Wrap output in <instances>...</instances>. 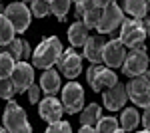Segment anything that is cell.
Instances as JSON below:
<instances>
[{"mask_svg": "<svg viewBox=\"0 0 150 133\" xmlns=\"http://www.w3.org/2000/svg\"><path fill=\"white\" fill-rule=\"evenodd\" d=\"M14 28L6 16H0V46H8L14 40Z\"/></svg>", "mask_w": 150, "mask_h": 133, "instance_id": "cell-22", "label": "cell"}, {"mask_svg": "<svg viewBox=\"0 0 150 133\" xmlns=\"http://www.w3.org/2000/svg\"><path fill=\"white\" fill-rule=\"evenodd\" d=\"M124 10L134 18V20H144L146 18V2H142V0H126L124 2Z\"/></svg>", "mask_w": 150, "mask_h": 133, "instance_id": "cell-20", "label": "cell"}, {"mask_svg": "<svg viewBox=\"0 0 150 133\" xmlns=\"http://www.w3.org/2000/svg\"><path fill=\"white\" fill-rule=\"evenodd\" d=\"M84 12H86V2L84 0L76 2V16H84Z\"/></svg>", "mask_w": 150, "mask_h": 133, "instance_id": "cell-32", "label": "cell"}, {"mask_svg": "<svg viewBox=\"0 0 150 133\" xmlns=\"http://www.w3.org/2000/svg\"><path fill=\"white\" fill-rule=\"evenodd\" d=\"M106 4H108V2H102V0L86 2V12H84V26H86V28H98Z\"/></svg>", "mask_w": 150, "mask_h": 133, "instance_id": "cell-15", "label": "cell"}, {"mask_svg": "<svg viewBox=\"0 0 150 133\" xmlns=\"http://www.w3.org/2000/svg\"><path fill=\"white\" fill-rule=\"evenodd\" d=\"M4 12H6V8L2 6V2H0V16H4Z\"/></svg>", "mask_w": 150, "mask_h": 133, "instance_id": "cell-35", "label": "cell"}, {"mask_svg": "<svg viewBox=\"0 0 150 133\" xmlns=\"http://www.w3.org/2000/svg\"><path fill=\"white\" fill-rule=\"evenodd\" d=\"M30 14L32 12L24 2H12V4L6 6V12H4V16L10 20L14 32H18V34L26 32V28L30 24Z\"/></svg>", "mask_w": 150, "mask_h": 133, "instance_id": "cell-7", "label": "cell"}, {"mask_svg": "<svg viewBox=\"0 0 150 133\" xmlns=\"http://www.w3.org/2000/svg\"><path fill=\"white\" fill-rule=\"evenodd\" d=\"M30 8H32L30 12L34 14L36 18H44V16L50 14V2H46V0H34L30 4Z\"/></svg>", "mask_w": 150, "mask_h": 133, "instance_id": "cell-27", "label": "cell"}, {"mask_svg": "<svg viewBox=\"0 0 150 133\" xmlns=\"http://www.w3.org/2000/svg\"><path fill=\"white\" fill-rule=\"evenodd\" d=\"M38 111H40V117L48 123H56L60 121V117H62V101H58L56 97H50L46 95L44 100L40 101V105H38Z\"/></svg>", "mask_w": 150, "mask_h": 133, "instance_id": "cell-13", "label": "cell"}, {"mask_svg": "<svg viewBox=\"0 0 150 133\" xmlns=\"http://www.w3.org/2000/svg\"><path fill=\"white\" fill-rule=\"evenodd\" d=\"M102 100H104V107H108L110 111H116L120 109L128 100V91H126V86L122 84H116L114 88L106 89L102 93Z\"/></svg>", "mask_w": 150, "mask_h": 133, "instance_id": "cell-14", "label": "cell"}, {"mask_svg": "<svg viewBox=\"0 0 150 133\" xmlns=\"http://www.w3.org/2000/svg\"><path fill=\"white\" fill-rule=\"evenodd\" d=\"M146 8H148V10H150V2H146Z\"/></svg>", "mask_w": 150, "mask_h": 133, "instance_id": "cell-37", "label": "cell"}, {"mask_svg": "<svg viewBox=\"0 0 150 133\" xmlns=\"http://www.w3.org/2000/svg\"><path fill=\"white\" fill-rule=\"evenodd\" d=\"M122 22H124L122 8H118L116 2H108L106 8H104L102 20H100V24H98V32L100 34H112L118 26H122Z\"/></svg>", "mask_w": 150, "mask_h": 133, "instance_id": "cell-9", "label": "cell"}, {"mask_svg": "<svg viewBox=\"0 0 150 133\" xmlns=\"http://www.w3.org/2000/svg\"><path fill=\"white\" fill-rule=\"evenodd\" d=\"M0 133H8V131H6V129H4V127H0Z\"/></svg>", "mask_w": 150, "mask_h": 133, "instance_id": "cell-36", "label": "cell"}, {"mask_svg": "<svg viewBox=\"0 0 150 133\" xmlns=\"http://www.w3.org/2000/svg\"><path fill=\"white\" fill-rule=\"evenodd\" d=\"M68 10H70V0H52L50 2V12L56 16L58 20H64Z\"/></svg>", "mask_w": 150, "mask_h": 133, "instance_id": "cell-25", "label": "cell"}, {"mask_svg": "<svg viewBox=\"0 0 150 133\" xmlns=\"http://www.w3.org/2000/svg\"><path fill=\"white\" fill-rule=\"evenodd\" d=\"M120 129H118V119L116 117H100V121L96 125V133H118Z\"/></svg>", "mask_w": 150, "mask_h": 133, "instance_id": "cell-24", "label": "cell"}, {"mask_svg": "<svg viewBox=\"0 0 150 133\" xmlns=\"http://www.w3.org/2000/svg\"><path fill=\"white\" fill-rule=\"evenodd\" d=\"M138 133H150V131H146V129H144V131H138Z\"/></svg>", "mask_w": 150, "mask_h": 133, "instance_id": "cell-38", "label": "cell"}, {"mask_svg": "<svg viewBox=\"0 0 150 133\" xmlns=\"http://www.w3.org/2000/svg\"><path fill=\"white\" fill-rule=\"evenodd\" d=\"M98 121H100V105L98 103L86 105V109L82 111V115H80V123L86 125V127H94L96 129Z\"/></svg>", "mask_w": 150, "mask_h": 133, "instance_id": "cell-19", "label": "cell"}, {"mask_svg": "<svg viewBox=\"0 0 150 133\" xmlns=\"http://www.w3.org/2000/svg\"><path fill=\"white\" fill-rule=\"evenodd\" d=\"M142 123H144V129L150 131V107L144 111V115H142Z\"/></svg>", "mask_w": 150, "mask_h": 133, "instance_id": "cell-31", "label": "cell"}, {"mask_svg": "<svg viewBox=\"0 0 150 133\" xmlns=\"http://www.w3.org/2000/svg\"><path fill=\"white\" fill-rule=\"evenodd\" d=\"M14 68H16L14 58H12L8 52H2V54H0V79L10 78L12 72H14Z\"/></svg>", "mask_w": 150, "mask_h": 133, "instance_id": "cell-23", "label": "cell"}, {"mask_svg": "<svg viewBox=\"0 0 150 133\" xmlns=\"http://www.w3.org/2000/svg\"><path fill=\"white\" fill-rule=\"evenodd\" d=\"M68 40L74 48L86 44V40H88V28L84 26V22H78L76 20V22L70 26L68 28Z\"/></svg>", "mask_w": 150, "mask_h": 133, "instance_id": "cell-18", "label": "cell"}, {"mask_svg": "<svg viewBox=\"0 0 150 133\" xmlns=\"http://www.w3.org/2000/svg\"><path fill=\"white\" fill-rule=\"evenodd\" d=\"M40 89H42L46 95H50V97H54L56 91L60 89V76H58L52 68H50V70H44V74H42V78H40Z\"/></svg>", "mask_w": 150, "mask_h": 133, "instance_id": "cell-17", "label": "cell"}, {"mask_svg": "<svg viewBox=\"0 0 150 133\" xmlns=\"http://www.w3.org/2000/svg\"><path fill=\"white\" fill-rule=\"evenodd\" d=\"M46 133H72V129H70V123L56 121V123H50V125H48Z\"/></svg>", "mask_w": 150, "mask_h": 133, "instance_id": "cell-29", "label": "cell"}, {"mask_svg": "<svg viewBox=\"0 0 150 133\" xmlns=\"http://www.w3.org/2000/svg\"><path fill=\"white\" fill-rule=\"evenodd\" d=\"M16 93V86L10 78L0 79V97L2 100H12V95Z\"/></svg>", "mask_w": 150, "mask_h": 133, "instance_id": "cell-28", "label": "cell"}, {"mask_svg": "<svg viewBox=\"0 0 150 133\" xmlns=\"http://www.w3.org/2000/svg\"><path fill=\"white\" fill-rule=\"evenodd\" d=\"M40 91H42V89L38 88V86H30V89H28V100H30V103H40Z\"/></svg>", "mask_w": 150, "mask_h": 133, "instance_id": "cell-30", "label": "cell"}, {"mask_svg": "<svg viewBox=\"0 0 150 133\" xmlns=\"http://www.w3.org/2000/svg\"><path fill=\"white\" fill-rule=\"evenodd\" d=\"M120 42L128 48H136V46L142 44V40L146 38V28L142 26L140 20H134V18H124V22L120 26Z\"/></svg>", "mask_w": 150, "mask_h": 133, "instance_id": "cell-6", "label": "cell"}, {"mask_svg": "<svg viewBox=\"0 0 150 133\" xmlns=\"http://www.w3.org/2000/svg\"><path fill=\"white\" fill-rule=\"evenodd\" d=\"M78 133H96V129H94V127H86V125H82Z\"/></svg>", "mask_w": 150, "mask_h": 133, "instance_id": "cell-34", "label": "cell"}, {"mask_svg": "<svg viewBox=\"0 0 150 133\" xmlns=\"http://www.w3.org/2000/svg\"><path fill=\"white\" fill-rule=\"evenodd\" d=\"M124 60H126V50H124V44L116 38V40H110L108 44L104 46V54H102V62L108 68H120L124 66Z\"/></svg>", "mask_w": 150, "mask_h": 133, "instance_id": "cell-11", "label": "cell"}, {"mask_svg": "<svg viewBox=\"0 0 150 133\" xmlns=\"http://www.w3.org/2000/svg\"><path fill=\"white\" fill-rule=\"evenodd\" d=\"M0 54H2V52H0Z\"/></svg>", "mask_w": 150, "mask_h": 133, "instance_id": "cell-40", "label": "cell"}, {"mask_svg": "<svg viewBox=\"0 0 150 133\" xmlns=\"http://www.w3.org/2000/svg\"><path fill=\"white\" fill-rule=\"evenodd\" d=\"M148 36H150V30H148Z\"/></svg>", "mask_w": 150, "mask_h": 133, "instance_id": "cell-39", "label": "cell"}, {"mask_svg": "<svg viewBox=\"0 0 150 133\" xmlns=\"http://www.w3.org/2000/svg\"><path fill=\"white\" fill-rule=\"evenodd\" d=\"M128 97L140 107H150V70H146L142 76L132 78L126 84Z\"/></svg>", "mask_w": 150, "mask_h": 133, "instance_id": "cell-3", "label": "cell"}, {"mask_svg": "<svg viewBox=\"0 0 150 133\" xmlns=\"http://www.w3.org/2000/svg\"><path fill=\"white\" fill-rule=\"evenodd\" d=\"M104 40L100 36H88L86 44H84V56L92 62V64H100L104 54Z\"/></svg>", "mask_w": 150, "mask_h": 133, "instance_id": "cell-16", "label": "cell"}, {"mask_svg": "<svg viewBox=\"0 0 150 133\" xmlns=\"http://www.w3.org/2000/svg\"><path fill=\"white\" fill-rule=\"evenodd\" d=\"M4 52H8V54L14 58V62L18 64V62H24V50H22V40H12L10 44L6 46V50Z\"/></svg>", "mask_w": 150, "mask_h": 133, "instance_id": "cell-26", "label": "cell"}, {"mask_svg": "<svg viewBox=\"0 0 150 133\" xmlns=\"http://www.w3.org/2000/svg\"><path fill=\"white\" fill-rule=\"evenodd\" d=\"M86 79H88V86L94 91H102V88L110 89L118 84V78H116L114 72L110 68H102V66H98V64H92L86 70Z\"/></svg>", "mask_w": 150, "mask_h": 133, "instance_id": "cell-5", "label": "cell"}, {"mask_svg": "<svg viewBox=\"0 0 150 133\" xmlns=\"http://www.w3.org/2000/svg\"><path fill=\"white\" fill-rule=\"evenodd\" d=\"M84 103V89L76 81H68L62 89V107L66 113H78Z\"/></svg>", "mask_w": 150, "mask_h": 133, "instance_id": "cell-8", "label": "cell"}, {"mask_svg": "<svg viewBox=\"0 0 150 133\" xmlns=\"http://www.w3.org/2000/svg\"><path fill=\"white\" fill-rule=\"evenodd\" d=\"M22 50H24V60H26V58H30V46H28L26 40H22Z\"/></svg>", "mask_w": 150, "mask_h": 133, "instance_id": "cell-33", "label": "cell"}, {"mask_svg": "<svg viewBox=\"0 0 150 133\" xmlns=\"http://www.w3.org/2000/svg\"><path fill=\"white\" fill-rule=\"evenodd\" d=\"M60 56H62V44L56 36H52L38 44V48L32 54V64L40 70H50L60 60Z\"/></svg>", "mask_w": 150, "mask_h": 133, "instance_id": "cell-1", "label": "cell"}, {"mask_svg": "<svg viewBox=\"0 0 150 133\" xmlns=\"http://www.w3.org/2000/svg\"><path fill=\"white\" fill-rule=\"evenodd\" d=\"M56 64H58V70H60L68 79H74L82 72V58H80V54H76L74 50L62 52V56H60V60H58Z\"/></svg>", "mask_w": 150, "mask_h": 133, "instance_id": "cell-10", "label": "cell"}, {"mask_svg": "<svg viewBox=\"0 0 150 133\" xmlns=\"http://www.w3.org/2000/svg\"><path fill=\"white\" fill-rule=\"evenodd\" d=\"M2 121H4V129L8 133H32V127L26 119L24 109L14 100H8Z\"/></svg>", "mask_w": 150, "mask_h": 133, "instance_id": "cell-2", "label": "cell"}, {"mask_svg": "<svg viewBox=\"0 0 150 133\" xmlns=\"http://www.w3.org/2000/svg\"><path fill=\"white\" fill-rule=\"evenodd\" d=\"M10 79L16 86V91H24L30 89V86H34V68L26 62H18L14 72H12Z\"/></svg>", "mask_w": 150, "mask_h": 133, "instance_id": "cell-12", "label": "cell"}, {"mask_svg": "<svg viewBox=\"0 0 150 133\" xmlns=\"http://www.w3.org/2000/svg\"><path fill=\"white\" fill-rule=\"evenodd\" d=\"M148 70V56H146V48L144 44L136 46L126 54L124 66H122V74H126L128 78H138Z\"/></svg>", "mask_w": 150, "mask_h": 133, "instance_id": "cell-4", "label": "cell"}, {"mask_svg": "<svg viewBox=\"0 0 150 133\" xmlns=\"http://www.w3.org/2000/svg\"><path fill=\"white\" fill-rule=\"evenodd\" d=\"M120 123H122V131H134L136 125L140 123V115L134 107H128V109L122 111V117H120Z\"/></svg>", "mask_w": 150, "mask_h": 133, "instance_id": "cell-21", "label": "cell"}]
</instances>
